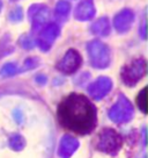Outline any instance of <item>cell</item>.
I'll list each match as a JSON object with an SVG mask.
<instances>
[{
  "mask_svg": "<svg viewBox=\"0 0 148 158\" xmlns=\"http://www.w3.org/2000/svg\"><path fill=\"white\" fill-rule=\"evenodd\" d=\"M57 118L66 131L75 135H88L96 127L97 112L86 95L71 93L58 105Z\"/></svg>",
  "mask_w": 148,
  "mask_h": 158,
  "instance_id": "1",
  "label": "cell"
},
{
  "mask_svg": "<svg viewBox=\"0 0 148 158\" xmlns=\"http://www.w3.org/2000/svg\"><path fill=\"white\" fill-rule=\"evenodd\" d=\"M146 91H147V89L145 87V89L140 92V93L138 94V98H137V104H138V107L141 110H142L143 114L147 113V109H146Z\"/></svg>",
  "mask_w": 148,
  "mask_h": 158,
  "instance_id": "2",
  "label": "cell"
}]
</instances>
